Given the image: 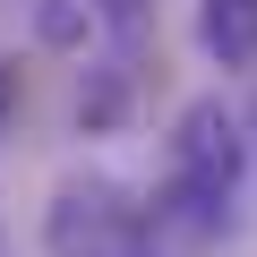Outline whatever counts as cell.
Here are the masks:
<instances>
[{
  "label": "cell",
  "instance_id": "obj_4",
  "mask_svg": "<svg viewBox=\"0 0 257 257\" xmlns=\"http://www.w3.org/2000/svg\"><path fill=\"white\" fill-rule=\"evenodd\" d=\"M18 111V60H0V120Z\"/></svg>",
  "mask_w": 257,
  "mask_h": 257
},
{
  "label": "cell",
  "instance_id": "obj_3",
  "mask_svg": "<svg viewBox=\"0 0 257 257\" xmlns=\"http://www.w3.org/2000/svg\"><path fill=\"white\" fill-rule=\"evenodd\" d=\"M197 43L223 69H248L257 60V0H197Z\"/></svg>",
  "mask_w": 257,
  "mask_h": 257
},
{
  "label": "cell",
  "instance_id": "obj_2",
  "mask_svg": "<svg viewBox=\"0 0 257 257\" xmlns=\"http://www.w3.org/2000/svg\"><path fill=\"white\" fill-rule=\"evenodd\" d=\"M231 180H240V128H231V111L206 94V103H189V111L172 120V197L206 223V214L231 197Z\"/></svg>",
  "mask_w": 257,
  "mask_h": 257
},
{
  "label": "cell",
  "instance_id": "obj_1",
  "mask_svg": "<svg viewBox=\"0 0 257 257\" xmlns=\"http://www.w3.org/2000/svg\"><path fill=\"white\" fill-rule=\"evenodd\" d=\"M43 248L52 257H146V223L103 180H60L43 214Z\"/></svg>",
  "mask_w": 257,
  "mask_h": 257
},
{
  "label": "cell",
  "instance_id": "obj_5",
  "mask_svg": "<svg viewBox=\"0 0 257 257\" xmlns=\"http://www.w3.org/2000/svg\"><path fill=\"white\" fill-rule=\"evenodd\" d=\"M94 9H103V18H138V0H94Z\"/></svg>",
  "mask_w": 257,
  "mask_h": 257
}]
</instances>
